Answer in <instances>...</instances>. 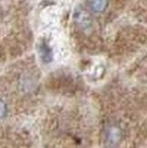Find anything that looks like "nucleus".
Returning <instances> with one entry per match:
<instances>
[{
    "label": "nucleus",
    "mask_w": 147,
    "mask_h": 148,
    "mask_svg": "<svg viewBox=\"0 0 147 148\" xmlns=\"http://www.w3.org/2000/svg\"><path fill=\"white\" fill-rule=\"evenodd\" d=\"M107 4V0H88V5L94 12L104 11Z\"/></svg>",
    "instance_id": "nucleus-2"
},
{
    "label": "nucleus",
    "mask_w": 147,
    "mask_h": 148,
    "mask_svg": "<svg viewBox=\"0 0 147 148\" xmlns=\"http://www.w3.org/2000/svg\"><path fill=\"white\" fill-rule=\"evenodd\" d=\"M39 54H40L42 60L44 62H46V63H49L53 59L52 50L50 49V47H48V45L46 43H44V42H43L41 44L40 48H39Z\"/></svg>",
    "instance_id": "nucleus-1"
},
{
    "label": "nucleus",
    "mask_w": 147,
    "mask_h": 148,
    "mask_svg": "<svg viewBox=\"0 0 147 148\" xmlns=\"http://www.w3.org/2000/svg\"><path fill=\"white\" fill-rule=\"evenodd\" d=\"M108 142L111 145H116L119 142L121 138V133L120 130L116 127H112L109 133H108Z\"/></svg>",
    "instance_id": "nucleus-3"
},
{
    "label": "nucleus",
    "mask_w": 147,
    "mask_h": 148,
    "mask_svg": "<svg viewBox=\"0 0 147 148\" xmlns=\"http://www.w3.org/2000/svg\"><path fill=\"white\" fill-rule=\"evenodd\" d=\"M5 104L0 101V117H2L3 115L5 114Z\"/></svg>",
    "instance_id": "nucleus-4"
}]
</instances>
